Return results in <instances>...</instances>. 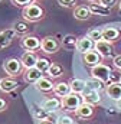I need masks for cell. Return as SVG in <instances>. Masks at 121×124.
I'll list each match as a JSON object with an SVG mask.
<instances>
[{"instance_id":"obj_1","label":"cell","mask_w":121,"mask_h":124,"mask_svg":"<svg viewBox=\"0 0 121 124\" xmlns=\"http://www.w3.org/2000/svg\"><path fill=\"white\" fill-rule=\"evenodd\" d=\"M43 15H45L43 9L35 1L23 7V17L26 22H38L43 17Z\"/></svg>"},{"instance_id":"obj_2","label":"cell","mask_w":121,"mask_h":124,"mask_svg":"<svg viewBox=\"0 0 121 124\" xmlns=\"http://www.w3.org/2000/svg\"><path fill=\"white\" fill-rule=\"evenodd\" d=\"M111 74H113L111 68L107 66V65H104V63H98V65H95V66L91 68V77L95 78V79H98V81H101V82H104V84L110 82Z\"/></svg>"},{"instance_id":"obj_3","label":"cell","mask_w":121,"mask_h":124,"mask_svg":"<svg viewBox=\"0 0 121 124\" xmlns=\"http://www.w3.org/2000/svg\"><path fill=\"white\" fill-rule=\"evenodd\" d=\"M81 104H82V95H81V94H76V93L68 94L66 97H63V98L60 100V105H62V108L66 110V111H74V113H75V110H76Z\"/></svg>"},{"instance_id":"obj_4","label":"cell","mask_w":121,"mask_h":124,"mask_svg":"<svg viewBox=\"0 0 121 124\" xmlns=\"http://www.w3.org/2000/svg\"><path fill=\"white\" fill-rule=\"evenodd\" d=\"M22 68H23V65H22L20 59H16V58H10V59H6L3 62L4 72L9 77H12V78L13 77H19L22 74Z\"/></svg>"},{"instance_id":"obj_5","label":"cell","mask_w":121,"mask_h":124,"mask_svg":"<svg viewBox=\"0 0 121 124\" xmlns=\"http://www.w3.org/2000/svg\"><path fill=\"white\" fill-rule=\"evenodd\" d=\"M60 45L62 43L53 36H46V38H43L40 40V49L45 54H55V52H58Z\"/></svg>"},{"instance_id":"obj_6","label":"cell","mask_w":121,"mask_h":124,"mask_svg":"<svg viewBox=\"0 0 121 124\" xmlns=\"http://www.w3.org/2000/svg\"><path fill=\"white\" fill-rule=\"evenodd\" d=\"M94 51H97L101 58H111L114 55V46H113L111 42H107V40H98V42H95Z\"/></svg>"},{"instance_id":"obj_7","label":"cell","mask_w":121,"mask_h":124,"mask_svg":"<svg viewBox=\"0 0 121 124\" xmlns=\"http://www.w3.org/2000/svg\"><path fill=\"white\" fill-rule=\"evenodd\" d=\"M22 46H23L26 51L35 52L36 49L40 48V39L36 38V36H32V35H26V36H23V39H22Z\"/></svg>"},{"instance_id":"obj_8","label":"cell","mask_w":121,"mask_h":124,"mask_svg":"<svg viewBox=\"0 0 121 124\" xmlns=\"http://www.w3.org/2000/svg\"><path fill=\"white\" fill-rule=\"evenodd\" d=\"M94 45H95V42L92 39H90L88 36H81L76 40V51L81 54H85V52L94 49Z\"/></svg>"},{"instance_id":"obj_9","label":"cell","mask_w":121,"mask_h":124,"mask_svg":"<svg viewBox=\"0 0 121 124\" xmlns=\"http://www.w3.org/2000/svg\"><path fill=\"white\" fill-rule=\"evenodd\" d=\"M17 87H19L17 81L15 78H12V77L1 78V81H0V91H3V93H6V94L13 93L15 90H17Z\"/></svg>"},{"instance_id":"obj_10","label":"cell","mask_w":121,"mask_h":124,"mask_svg":"<svg viewBox=\"0 0 121 124\" xmlns=\"http://www.w3.org/2000/svg\"><path fill=\"white\" fill-rule=\"evenodd\" d=\"M75 116L79 118H91L94 116V105L82 102L76 110H75Z\"/></svg>"},{"instance_id":"obj_11","label":"cell","mask_w":121,"mask_h":124,"mask_svg":"<svg viewBox=\"0 0 121 124\" xmlns=\"http://www.w3.org/2000/svg\"><path fill=\"white\" fill-rule=\"evenodd\" d=\"M82 59L85 62V65H90V66H95V65H98V63H101V56H99V54L97 52V51H88V52H85V54H82Z\"/></svg>"},{"instance_id":"obj_12","label":"cell","mask_w":121,"mask_h":124,"mask_svg":"<svg viewBox=\"0 0 121 124\" xmlns=\"http://www.w3.org/2000/svg\"><path fill=\"white\" fill-rule=\"evenodd\" d=\"M101 101V97H99V91H94V90H85L84 95H82V102H87L91 105H97L99 104Z\"/></svg>"},{"instance_id":"obj_13","label":"cell","mask_w":121,"mask_h":124,"mask_svg":"<svg viewBox=\"0 0 121 124\" xmlns=\"http://www.w3.org/2000/svg\"><path fill=\"white\" fill-rule=\"evenodd\" d=\"M105 91L111 100H115V101L121 100V82H110Z\"/></svg>"},{"instance_id":"obj_14","label":"cell","mask_w":121,"mask_h":124,"mask_svg":"<svg viewBox=\"0 0 121 124\" xmlns=\"http://www.w3.org/2000/svg\"><path fill=\"white\" fill-rule=\"evenodd\" d=\"M43 77V72L40 71V69H38L36 66H33V68H28L26 71H25V81L26 82H36V81H39L40 78Z\"/></svg>"},{"instance_id":"obj_15","label":"cell","mask_w":121,"mask_h":124,"mask_svg":"<svg viewBox=\"0 0 121 124\" xmlns=\"http://www.w3.org/2000/svg\"><path fill=\"white\" fill-rule=\"evenodd\" d=\"M38 56L35 55V52H25L23 55H22V58H20V62H22V65H23V68L25 69H28V68H33V66H36V62H38Z\"/></svg>"},{"instance_id":"obj_16","label":"cell","mask_w":121,"mask_h":124,"mask_svg":"<svg viewBox=\"0 0 121 124\" xmlns=\"http://www.w3.org/2000/svg\"><path fill=\"white\" fill-rule=\"evenodd\" d=\"M60 107H62V105H60V100L55 98V97H52V98H46V100H43V102H42V108L46 110L48 113L58 111Z\"/></svg>"},{"instance_id":"obj_17","label":"cell","mask_w":121,"mask_h":124,"mask_svg":"<svg viewBox=\"0 0 121 124\" xmlns=\"http://www.w3.org/2000/svg\"><path fill=\"white\" fill-rule=\"evenodd\" d=\"M88 9H90L91 15H98V16H108L110 15V10H111V9L104 7L98 1H91L90 4H88Z\"/></svg>"},{"instance_id":"obj_18","label":"cell","mask_w":121,"mask_h":124,"mask_svg":"<svg viewBox=\"0 0 121 124\" xmlns=\"http://www.w3.org/2000/svg\"><path fill=\"white\" fill-rule=\"evenodd\" d=\"M35 85H36V88H38L40 93H51V91H53V85H55V84H53L49 78L42 77L39 81L35 82Z\"/></svg>"},{"instance_id":"obj_19","label":"cell","mask_w":121,"mask_h":124,"mask_svg":"<svg viewBox=\"0 0 121 124\" xmlns=\"http://www.w3.org/2000/svg\"><path fill=\"white\" fill-rule=\"evenodd\" d=\"M120 36V31L115 29V28H104L102 29V40H107V42H115Z\"/></svg>"},{"instance_id":"obj_20","label":"cell","mask_w":121,"mask_h":124,"mask_svg":"<svg viewBox=\"0 0 121 124\" xmlns=\"http://www.w3.org/2000/svg\"><path fill=\"white\" fill-rule=\"evenodd\" d=\"M69 87H71V91L76 94H84V91L87 90V82L84 79H79V78H74L71 82H69Z\"/></svg>"},{"instance_id":"obj_21","label":"cell","mask_w":121,"mask_h":124,"mask_svg":"<svg viewBox=\"0 0 121 124\" xmlns=\"http://www.w3.org/2000/svg\"><path fill=\"white\" fill-rule=\"evenodd\" d=\"M53 93H55V95L63 98V97H66L68 94H71L72 91H71V87H69L68 82H58V84L53 85Z\"/></svg>"},{"instance_id":"obj_22","label":"cell","mask_w":121,"mask_h":124,"mask_svg":"<svg viewBox=\"0 0 121 124\" xmlns=\"http://www.w3.org/2000/svg\"><path fill=\"white\" fill-rule=\"evenodd\" d=\"M74 17L78 20H87L91 17V12L88 6H76L74 10Z\"/></svg>"},{"instance_id":"obj_23","label":"cell","mask_w":121,"mask_h":124,"mask_svg":"<svg viewBox=\"0 0 121 124\" xmlns=\"http://www.w3.org/2000/svg\"><path fill=\"white\" fill-rule=\"evenodd\" d=\"M76 40H78V38H75L74 35H66L62 39V46L65 49H68V51L76 49Z\"/></svg>"},{"instance_id":"obj_24","label":"cell","mask_w":121,"mask_h":124,"mask_svg":"<svg viewBox=\"0 0 121 124\" xmlns=\"http://www.w3.org/2000/svg\"><path fill=\"white\" fill-rule=\"evenodd\" d=\"M13 31L16 32V35H26L28 32H29V25L26 23V22H23V20H17V22H15L13 23V28H12Z\"/></svg>"},{"instance_id":"obj_25","label":"cell","mask_w":121,"mask_h":124,"mask_svg":"<svg viewBox=\"0 0 121 124\" xmlns=\"http://www.w3.org/2000/svg\"><path fill=\"white\" fill-rule=\"evenodd\" d=\"M48 75L51 78H59L60 75H63V66L59 63H51L48 69Z\"/></svg>"},{"instance_id":"obj_26","label":"cell","mask_w":121,"mask_h":124,"mask_svg":"<svg viewBox=\"0 0 121 124\" xmlns=\"http://www.w3.org/2000/svg\"><path fill=\"white\" fill-rule=\"evenodd\" d=\"M85 82H87V88H88V90L101 91V90L104 88V82H101V81H98V79H95V78H91V79L85 81Z\"/></svg>"},{"instance_id":"obj_27","label":"cell","mask_w":121,"mask_h":124,"mask_svg":"<svg viewBox=\"0 0 121 124\" xmlns=\"http://www.w3.org/2000/svg\"><path fill=\"white\" fill-rule=\"evenodd\" d=\"M87 36H88L90 39H92L94 42L102 40V29H98V28H95V29H91V31H88Z\"/></svg>"},{"instance_id":"obj_28","label":"cell","mask_w":121,"mask_h":124,"mask_svg":"<svg viewBox=\"0 0 121 124\" xmlns=\"http://www.w3.org/2000/svg\"><path fill=\"white\" fill-rule=\"evenodd\" d=\"M51 63H52V62L49 61V59H46V58H39L38 62H36V68H38V69H40L42 72H48V69H49Z\"/></svg>"},{"instance_id":"obj_29","label":"cell","mask_w":121,"mask_h":124,"mask_svg":"<svg viewBox=\"0 0 121 124\" xmlns=\"http://www.w3.org/2000/svg\"><path fill=\"white\" fill-rule=\"evenodd\" d=\"M35 117L38 118V120H48V117H49V113L46 111V110H43V108H35Z\"/></svg>"},{"instance_id":"obj_30","label":"cell","mask_w":121,"mask_h":124,"mask_svg":"<svg viewBox=\"0 0 121 124\" xmlns=\"http://www.w3.org/2000/svg\"><path fill=\"white\" fill-rule=\"evenodd\" d=\"M56 124H74V120L69 117V116H59V118H58V121Z\"/></svg>"},{"instance_id":"obj_31","label":"cell","mask_w":121,"mask_h":124,"mask_svg":"<svg viewBox=\"0 0 121 124\" xmlns=\"http://www.w3.org/2000/svg\"><path fill=\"white\" fill-rule=\"evenodd\" d=\"M12 40L9 39V38H6L4 35H3V32H0V49H3V48H6L9 43H10Z\"/></svg>"},{"instance_id":"obj_32","label":"cell","mask_w":121,"mask_h":124,"mask_svg":"<svg viewBox=\"0 0 121 124\" xmlns=\"http://www.w3.org/2000/svg\"><path fill=\"white\" fill-rule=\"evenodd\" d=\"M98 3L102 4V6L107 7V9H111V7L117 3V0H98Z\"/></svg>"},{"instance_id":"obj_33","label":"cell","mask_w":121,"mask_h":124,"mask_svg":"<svg viewBox=\"0 0 121 124\" xmlns=\"http://www.w3.org/2000/svg\"><path fill=\"white\" fill-rule=\"evenodd\" d=\"M60 6H65V7H72L76 4V0H58Z\"/></svg>"},{"instance_id":"obj_34","label":"cell","mask_w":121,"mask_h":124,"mask_svg":"<svg viewBox=\"0 0 121 124\" xmlns=\"http://www.w3.org/2000/svg\"><path fill=\"white\" fill-rule=\"evenodd\" d=\"M12 1L16 6H28L30 3H33V0H12Z\"/></svg>"},{"instance_id":"obj_35","label":"cell","mask_w":121,"mask_h":124,"mask_svg":"<svg viewBox=\"0 0 121 124\" xmlns=\"http://www.w3.org/2000/svg\"><path fill=\"white\" fill-rule=\"evenodd\" d=\"M114 65H115L117 69H120L121 71V55H117V56L114 58Z\"/></svg>"},{"instance_id":"obj_36","label":"cell","mask_w":121,"mask_h":124,"mask_svg":"<svg viewBox=\"0 0 121 124\" xmlns=\"http://www.w3.org/2000/svg\"><path fill=\"white\" fill-rule=\"evenodd\" d=\"M6 108H7V104H6V101H4L3 98H0V113H1V111H4Z\"/></svg>"},{"instance_id":"obj_37","label":"cell","mask_w":121,"mask_h":124,"mask_svg":"<svg viewBox=\"0 0 121 124\" xmlns=\"http://www.w3.org/2000/svg\"><path fill=\"white\" fill-rule=\"evenodd\" d=\"M38 124H56L55 121H51V120H42V121H39Z\"/></svg>"},{"instance_id":"obj_38","label":"cell","mask_w":121,"mask_h":124,"mask_svg":"<svg viewBox=\"0 0 121 124\" xmlns=\"http://www.w3.org/2000/svg\"><path fill=\"white\" fill-rule=\"evenodd\" d=\"M117 108H118V110H121V100H118V101H117Z\"/></svg>"},{"instance_id":"obj_39","label":"cell","mask_w":121,"mask_h":124,"mask_svg":"<svg viewBox=\"0 0 121 124\" xmlns=\"http://www.w3.org/2000/svg\"><path fill=\"white\" fill-rule=\"evenodd\" d=\"M118 7H120V13H121V0H120V4H118Z\"/></svg>"},{"instance_id":"obj_40","label":"cell","mask_w":121,"mask_h":124,"mask_svg":"<svg viewBox=\"0 0 121 124\" xmlns=\"http://www.w3.org/2000/svg\"><path fill=\"white\" fill-rule=\"evenodd\" d=\"M88 1H90V3H91V1H97V0H88Z\"/></svg>"},{"instance_id":"obj_41","label":"cell","mask_w":121,"mask_h":124,"mask_svg":"<svg viewBox=\"0 0 121 124\" xmlns=\"http://www.w3.org/2000/svg\"><path fill=\"white\" fill-rule=\"evenodd\" d=\"M120 82H121V78H120Z\"/></svg>"},{"instance_id":"obj_42","label":"cell","mask_w":121,"mask_h":124,"mask_svg":"<svg viewBox=\"0 0 121 124\" xmlns=\"http://www.w3.org/2000/svg\"><path fill=\"white\" fill-rule=\"evenodd\" d=\"M0 81H1V78H0Z\"/></svg>"}]
</instances>
